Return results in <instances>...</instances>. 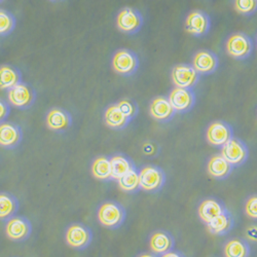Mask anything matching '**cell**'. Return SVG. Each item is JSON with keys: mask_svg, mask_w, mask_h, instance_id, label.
I'll return each mask as SVG.
<instances>
[{"mask_svg": "<svg viewBox=\"0 0 257 257\" xmlns=\"http://www.w3.org/2000/svg\"><path fill=\"white\" fill-rule=\"evenodd\" d=\"M117 105L119 106V108L121 109V111L130 118L131 120L133 118H135L139 112V108L136 104V102H134L133 100L130 99H123L121 101H119L117 103Z\"/></svg>", "mask_w": 257, "mask_h": 257, "instance_id": "31", "label": "cell"}, {"mask_svg": "<svg viewBox=\"0 0 257 257\" xmlns=\"http://www.w3.org/2000/svg\"><path fill=\"white\" fill-rule=\"evenodd\" d=\"M50 2H53V3H60V2H63V0H50Z\"/></svg>", "mask_w": 257, "mask_h": 257, "instance_id": "37", "label": "cell"}, {"mask_svg": "<svg viewBox=\"0 0 257 257\" xmlns=\"http://www.w3.org/2000/svg\"><path fill=\"white\" fill-rule=\"evenodd\" d=\"M136 257H160L159 255L155 254L154 252H143V253H140L139 255H137Z\"/></svg>", "mask_w": 257, "mask_h": 257, "instance_id": "36", "label": "cell"}, {"mask_svg": "<svg viewBox=\"0 0 257 257\" xmlns=\"http://www.w3.org/2000/svg\"><path fill=\"white\" fill-rule=\"evenodd\" d=\"M92 174L99 180H111L112 179V167L111 161L108 157H98L92 164Z\"/></svg>", "mask_w": 257, "mask_h": 257, "instance_id": "26", "label": "cell"}, {"mask_svg": "<svg viewBox=\"0 0 257 257\" xmlns=\"http://www.w3.org/2000/svg\"><path fill=\"white\" fill-rule=\"evenodd\" d=\"M160 257H186V256L181 251L172 250V251H170V252H168V253H166V254H164Z\"/></svg>", "mask_w": 257, "mask_h": 257, "instance_id": "35", "label": "cell"}, {"mask_svg": "<svg viewBox=\"0 0 257 257\" xmlns=\"http://www.w3.org/2000/svg\"><path fill=\"white\" fill-rule=\"evenodd\" d=\"M226 210L227 208L221 201L215 198H208V199H205L200 204L198 208V214H199L200 219L205 224H208L212 220L221 215V214Z\"/></svg>", "mask_w": 257, "mask_h": 257, "instance_id": "18", "label": "cell"}, {"mask_svg": "<svg viewBox=\"0 0 257 257\" xmlns=\"http://www.w3.org/2000/svg\"><path fill=\"white\" fill-rule=\"evenodd\" d=\"M111 167H112V179L118 180L127 172H130L135 168L134 163L131 159L123 155H115L110 158Z\"/></svg>", "mask_w": 257, "mask_h": 257, "instance_id": "27", "label": "cell"}, {"mask_svg": "<svg viewBox=\"0 0 257 257\" xmlns=\"http://www.w3.org/2000/svg\"><path fill=\"white\" fill-rule=\"evenodd\" d=\"M234 225V219L232 214L226 210L221 215L212 220L210 223L207 224V228L209 232L215 235H224L228 233Z\"/></svg>", "mask_w": 257, "mask_h": 257, "instance_id": "22", "label": "cell"}, {"mask_svg": "<svg viewBox=\"0 0 257 257\" xmlns=\"http://www.w3.org/2000/svg\"><path fill=\"white\" fill-rule=\"evenodd\" d=\"M256 47H257V36H256Z\"/></svg>", "mask_w": 257, "mask_h": 257, "instance_id": "38", "label": "cell"}, {"mask_svg": "<svg viewBox=\"0 0 257 257\" xmlns=\"http://www.w3.org/2000/svg\"><path fill=\"white\" fill-rule=\"evenodd\" d=\"M149 247H151L152 252L162 256L174 250L175 239L172 233H170L167 230H156L149 238Z\"/></svg>", "mask_w": 257, "mask_h": 257, "instance_id": "15", "label": "cell"}, {"mask_svg": "<svg viewBox=\"0 0 257 257\" xmlns=\"http://www.w3.org/2000/svg\"><path fill=\"white\" fill-rule=\"evenodd\" d=\"M118 186L121 190L127 192V194H136L141 189L140 183V172L135 167L130 172H127L120 179L117 180Z\"/></svg>", "mask_w": 257, "mask_h": 257, "instance_id": "28", "label": "cell"}, {"mask_svg": "<svg viewBox=\"0 0 257 257\" xmlns=\"http://www.w3.org/2000/svg\"><path fill=\"white\" fill-rule=\"evenodd\" d=\"M141 189L146 192H159L166 184L165 171L158 166L148 165L143 167L140 171Z\"/></svg>", "mask_w": 257, "mask_h": 257, "instance_id": "3", "label": "cell"}, {"mask_svg": "<svg viewBox=\"0 0 257 257\" xmlns=\"http://www.w3.org/2000/svg\"><path fill=\"white\" fill-rule=\"evenodd\" d=\"M251 249L249 243L240 238L228 240L223 248L224 257H249Z\"/></svg>", "mask_w": 257, "mask_h": 257, "instance_id": "25", "label": "cell"}, {"mask_svg": "<svg viewBox=\"0 0 257 257\" xmlns=\"http://www.w3.org/2000/svg\"><path fill=\"white\" fill-rule=\"evenodd\" d=\"M220 155L234 168L241 167L249 158V148L243 140L233 137L221 147Z\"/></svg>", "mask_w": 257, "mask_h": 257, "instance_id": "5", "label": "cell"}, {"mask_svg": "<svg viewBox=\"0 0 257 257\" xmlns=\"http://www.w3.org/2000/svg\"><path fill=\"white\" fill-rule=\"evenodd\" d=\"M23 133L21 127L9 121H4L0 124V144L5 148H16L22 141Z\"/></svg>", "mask_w": 257, "mask_h": 257, "instance_id": "19", "label": "cell"}, {"mask_svg": "<svg viewBox=\"0 0 257 257\" xmlns=\"http://www.w3.org/2000/svg\"><path fill=\"white\" fill-rule=\"evenodd\" d=\"M36 99L35 90L30 84L21 82L15 88L8 91V100L11 105L19 109H28L34 104Z\"/></svg>", "mask_w": 257, "mask_h": 257, "instance_id": "8", "label": "cell"}, {"mask_svg": "<svg viewBox=\"0 0 257 257\" xmlns=\"http://www.w3.org/2000/svg\"><path fill=\"white\" fill-rule=\"evenodd\" d=\"M46 122L50 130L61 133L67 131L70 127L72 123V117L67 110L56 107V108H52L48 112Z\"/></svg>", "mask_w": 257, "mask_h": 257, "instance_id": "17", "label": "cell"}, {"mask_svg": "<svg viewBox=\"0 0 257 257\" xmlns=\"http://www.w3.org/2000/svg\"><path fill=\"white\" fill-rule=\"evenodd\" d=\"M233 138L232 126L223 120H215L211 122L206 131L207 142L216 147H222L230 139Z\"/></svg>", "mask_w": 257, "mask_h": 257, "instance_id": "10", "label": "cell"}, {"mask_svg": "<svg viewBox=\"0 0 257 257\" xmlns=\"http://www.w3.org/2000/svg\"><path fill=\"white\" fill-rule=\"evenodd\" d=\"M104 121L106 125L114 130H121L128 124L131 119L121 111L117 104H112L107 107L104 112Z\"/></svg>", "mask_w": 257, "mask_h": 257, "instance_id": "21", "label": "cell"}, {"mask_svg": "<svg viewBox=\"0 0 257 257\" xmlns=\"http://www.w3.org/2000/svg\"><path fill=\"white\" fill-rule=\"evenodd\" d=\"M143 25L141 13L133 8L122 9L116 17L117 28L125 34L137 33Z\"/></svg>", "mask_w": 257, "mask_h": 257, "instance_id": "11", "label": "cell"}, {"mask_svg": "<svg viewBox=\"0 0 257 257\" xmlns=\"http://www.w3.org/2000/svg\"><path fill=\"white\" fill-rule=\"evenodd\" d=\"M19 210V201L9 191H2L0 194V218L8 221L14 217Z\"/></svg>", "mask_w": 257, "mask_h": 257, "instance_id": "23", "label": "cell"}, {"mask_svg": "<svg viewBox=\"0 0 257 257\" xmlns=\"http://www.w3.org/2000/svg\"><path fill=\"white\" fill-rule=\"evenodd\" d=\"M17 21L13 14L6 10L0 11V34L2 36L10 35L16 28Z\"/></svg>", "mask_w": 257, "mask_h": 257, "instance_id": "29", "label": "cell"}, {"mask_svg": "<svg viewBox=\"0 0 257 257\" xmlns=\"http://www.w3.org/2000/svg\"><path fill=\"white\" fill-rule=\"evenodd\" d=\"M184 27L186 32L196 37L205 36L209 33L211 28L210 17L203 11H192L185 19Z\"/></svg>", "mask_w": 257, "mask_h": 257, "instance_id": "12", "label": "cell"}, {"mask_svg": "<svg viewBox=\"0 0 257 257\" xmlns=\"http://www.w3.org/2000/svg\"><path fill=\"white\" fill-rule=\"evenodd\" d=\"M32 223L25 217L15 215L10 218L5 227L7 237L14 242H24L26 241L32 232Z\"/></svg>", "mask_w": 257, "mask_h": 257, "instance_id": "9", "label": "cell"}, {"mask_svg": "<svg viewBox=\"0 0 257 257\" xmlns=\"http://www.w3.org/2000/svg\"><path fill=\"white\" fill-rule=\"evenodd\" d=\"M244 211L249 218L257 220V195H252L246 200Z\"/></svg>", "mask_w": 257, "mask_h": 257, "instance_id": "32", "label": "cell"}, {"mask_svg": "<svg viewBox=\"0 0 257 257\" xmlns=\"http://www.w3.org/2000/svg\"><path fill=\"white\" fill-rule=\"evenodd\" d=\"M97 218L104 227L116 229L123 224L126 218V211L118 202L106 201L99 206Z\"/></svg>", "mask_w": 257, "mask_h": 257, "instance_id": "1", "label": "cell"}, {"mask_svg": "<svg viewBox=\"0 0 257 257\" xmlns=\"http://www.w3.org/2000/svg\"><path fill=\"white\" fill-rule=\"evenodd\" d=\"M200 76L192 64H177L171 71V78L176 88L192 89L199 82Z\"/></svg>", "mask_w": 257, "mask_h": 257, "instance_id": "7", "label": "cell"}, {"mask_svg": "<svg viewBox=\"0 0 257 257\" xmlns=\"http://www.w3.org/2000/svg\"><path fill=\"white\" fill-rule=\"evenodd\" d=\"M233 8L238 14L251 17L257 12V0H233Z\"/></svg>", "mask_w": 257, "mask_h": 257, "instance_id": "30", "label": "cell"}, {"mask_svg": "<svg viewBox=\"0 0 257 257\" xmlns=\"http://www.w3.org/2000/svg\"><path fill=\"white\" fill-rule=\"evenodd\" d=\"M112 68L120 75H133L139 67L138 56L131 50L121 49L115 52L112 57Z\"/></svg>", "mask_w": 257, "mask_h": 257, "instance_id": "6", "label": "cell"}, {"mask_svg": "<svg viewBox=\"0 0 257 257\" xmlns=\"http://www.w3.org/2000/svg\"><path fill=\"white\" fill-rule=\"evenodd\" d=\"M22 82L21 72L12 65H5L0 68V88L2 90H8L15 88L16 85Z\"/></svg>", "mask_w": 257, "mask_h": 257, "instance_id": "24", "label": "cell"}, {"mask_svg": "<svg viewBox=\"0 0 257 257\" xmlns=\"http://www.w3.org/2000/svg\"><path fill=\"white\" fill-rule=\"evenodd\" d=\"M2 2H4V0H2Z\"/></svg>", "mask_w": 257, "mask_h": 257, "instance_id": "39", "label": "cell"}, {"mask_svg": "<svg viewBox=\"0 0 257 257\" xmlns=\"http://www.w3.org/2000/svg\"><path fill=\"white\" fill-rule=\"evenodd\" d=\"M65 241L73 249L84 250L92 244L93 231L83 223H72L66 229Z\"/></svg>", "mask_w": 257, "mask_h": 257, "instance_id": "4", "label": "cell"}, {"mask_svg": "<svg viewBox=\"0 0 257 257\" xmlns=\"http://www.w3.org/2000/svg\"><path fill=\"white\" fill-rule=\"evenodd\" d=\"M253 49L254 46L251 37L244 32L232 33L225 41V51L227 55L235 60L248 59Z\"/></svg>", "mask_w": 257, "mask_h": 257, "instance_id": "2", "label": "cell"}, {"mask_svg": "<svg viewBox=\"0 0 257 257\" xmlns=\"http://www.w3.org/2000/svg\"><path fill=\"white\" fill-rule=\"evenodd\" d=\"M192 66L200 74L209 75L217 70L219 60L217 55L212 51L200 50L192 58Z\"/></svg>", "mask_w": 257, "mask_h": 257, "instance_id": "13", "label": "cell"}, {"mask_svg": "<svg viewBox=\"0 0 257 257\" xmlns=\"http://www.w3.org/2000/svg\"><path fill=\"white\" fill-rule=\"evenodd\" d=\"M176 112L190 111L196 104V95L191 89L174 88L168 96Z\"/></svg>", "mask_w": 257, "mask_h": 257, "instance_id": "14", "label": "cell"}, {"mask_svg": "<svg viewBox=\"0 0 257 257\" xmlns=\"http://www.w3.org/2000/svg\"><path fill=\"white\" fill-rule=\"evenodd\" d=\"M245 237L248 241L257 244V224H251L246 228Z\"/></svg>", "mask_w": 257, "mask_h": 257, "instance_id": "34", "label": "cell"}, {"mask_svg": "<svg viewBox=\"0 0 257 257\" xmlns=\"http://www.w3.org/2000/svg\"><path fill=\"white\" fill-rule=\"evenodd\" d=\"M233 166L229 164L221 155H215L210 158L207 164V171L213 178L223 180L226 179L232 172Z\"/></svg>", "mask_w": 257, "mask_h": 257, "instance_id": "20", "label": "cell"}, {"mask_svg": "<svg viewBox=\"0 0 257 257\" xmlns=\"http://www.w3.org/2000/svg\"><path fill=\"white\" fill-rule=\"evenodd\" d=\"M10 112H11L10 102L2 99V101H0V121L4 122L6 118H8V116L10 115Z\"/></svg>", "mask_w": 257, "mask_h": 257, "instance_id": "33", "label": "cell"}, {"mask_svg": "<svg viewBox=\"0 0 257 257\" xmlns=\"http://www.w3.org/2000/svg\"><path fill=\"white\" fill-rule=\"evenodd\" d=\"M149 113L152 117L161 122H167L172 119L176 113L174 107L167 97L155 98L149 105Z\"/></svg>", "mask_w": 257, "mask_h": 257, "instance_id": "16", "label": "cell"}]
</instances>
